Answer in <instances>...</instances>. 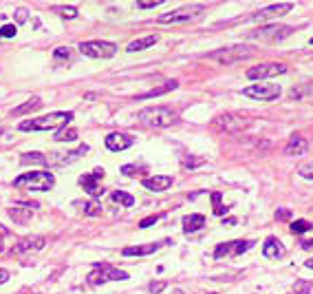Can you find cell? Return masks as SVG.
<instances>
[{"label":"cell","instance_id":"6da1fadb","mask_svg":"<svg viewBox=\"0 0 313 294\" xmlns=\"http://www.w3.org/2000/svg\"><path fill=\"white\" fill-rule=\"evenodd\" d=\"M71 120H73L71 111H55V113L35 117V120H25L22 124H18V128L22 131V133H27V131H55V128L60 131V128H64Z\"/></svg>","mask_w":313,"mask_h":294},{"label":"cell","instance_id":"7a4b0ae2","mask_svg":"<svg viewBox=\"0 0 313 294\" xmlns=\"http://www.w3.org/2000/svg\"><path fill=\"white\" fill-rule=\"evenodd\" d=\"M141 124H148V126H156V128H168L179 120V113L170 106H148L144 108L139 115Z\"/></svg>","mask_w":313,"mask_h":294},{"label":"cell","instance_id":"3957f363","mask_svg":"<svg viewBox=\"0 0 313 294\" xmlns=\"http://www.w3.org/2000/svg\"><path fill=\"white\" fill-rule=\"evenodd\" d=\"M13 186L25 188V190H51L55 186V177L49 171H31L16 177Z\"/></svg>","mask_w":313,"mask_h":294},{"label":"cell","instance_id":"277c9868","mask_svg":"<svg viewBox=\"0 0 313 294\" xmlns=\"http://www.w3.org/2000/svg\"><path fill=\"white\" fill-rule=\"evenodd\" d=\"M254 51H256L254 45H232V47L212 51V53H207V58H210V60L221 62V64H234L238 60H245V58L254 56Z\"/></svg>","mask_w":313,"mask_h":294},{"label":"cell","instance_id":"5b68a950","mask_svg":"<svg viewBox=\"0 0 313 294\" xmlns=\"http://www.w3.org/2000/svg\"><path fill=\"white\" fill-rule=\"evenodd\" d=\"M128 279V272L113 268L108 263H95V268L88 272L86 281L91 285H102V283H108V281H126Z\"/></svg>","mask_w":313,"mask_h":294},{"label":"cell","instance_id":"8992f818","mask_svg":"<svg viewBox=\"0 0 313 294\" xmlns=\"http://www.w3.org/2000/svg\"><path fill=\"white\" fill-rule=\"evenodd\" d=\"M205 11V5H185V7H179V9L170 11V13H163V16L156 18L159 25H179V23H188V20L197 18L199 13Z\"/></svg>","mask_w":313,"mask_h":294},{"label":"cell","instance_id":"52a82bcc","mask_svg":"<svg viewBox=\"0 0 313 294\" xmlns=\"http://www.w3.org/2000/svg\"><path fill=\"white\" fill-rule=\"evenodd\" d=\"M282 93V86L278 84H265V82H258V84H249L243 89V95H247L251 100H260V102H271V100H278Z\"/></svg>","mask_w":313,"mask_h":294},{"label":"cell","instance_id":"ba28073f","mask_svg":"<svg viewBox=\"0 0 313 294\" xmlns=\"http://www.w3.org/2000/svg\"><path fill=\"white\" fill-rule=\"evenodd\" d=\"M80 51L88 58H113L117 53V47L108 40H88V42H82Z\"/></svg>","mask_w":313,"mask_h":294},{"label":"cell","instance_id":"9c48e42d","mask_svg":"<svg viewBox=\"0 0 313 294\" xmlns=\"http://www.w3.org/2000/svg\"><path fill=\"white\" fill-rule=\"evenodd\" d=\"M287 73V64H280V62H263V64H256V67L247 69V78L254 80V82H263L267 78H273V76H285Z\"/></svg>","mask_w":313,"mask_h":294},{"label":"cell","instance_id":"30bf717a","mask_svg":"<svg viewBox=\"0 0 313 294\" xmlns=\"http://www.w3.org/2000/svg\"><path fill=\"white\" fill-rule=\"evenodd\" d=\"M291 31H294V27L273 23V25H265V27L254 29L249 35H251V38H256V40H285Z\"/></svg>","mask_w":313,"mask_h":294},{"label":"cell","instance_id":"8fae6325","mask_svg":"<svg viewBox=\"0 0 313 294\" xmlns=\"http://www.w3.org/2000/svg\"><path fill=\"white\" fill-rule=\"evenodd\" d=\"M102 177H104V168H95L93 173L82 175V177L77 179V183H80V186L86 190L88 195L93 197V199H97L100 195H104V188H102Z\"/></svg>","mask_w":313,"mask_h":294},{"label":"cell","instance_id":"7c38bea8","mask_svg":"<svg viewBox=\"0 0 313 294\" xmlns=\"http://www.w3.org/2000/svg\"><path fill=\"white\" fill-rule=\"evenodd\" d=\"M291 9H294V5H291V3H276V5H269V7H263V9L256 11L249 20H256V23H265V20L282 18L285 13H289Z\"/></svg>","mask_w":313,"mask_h":294},{"label":"cell","instance_id":"4fadbf2b","mask_svg":"<svg viewBox=\"0 0 313 294\" xmlns=\"http://www.w3.org/2000/svg\"><path fill=\"white\" fill-rule=\"evenodd\" d=\"M251 246H254V241H243V239L219 244L214 250V259H223V256H229V254H243V252H247Z\"/></svg>","mask_w":313,"mask_h":294},{"label":"cell","instance_id":"5bb4252c","mask_svg":"<svg viewBox=\"0 0 313 294\" xmlns=\"http://www.w3.org/2000/svg\"><path fill=\"white\" fill-rule=\"evenodd\" d=\"M104 144H106V149L110 153H122V151L130 149V146L135 144V137L128 135V133H110V135H106V139H104Z\"/></svg>","mask_w":313,"mask_h":294},{"label":"cell","instance_id":"9a60e30c","mask_svg":"<svg viewBox=\"0 0 313 294\" xmlns=\"http://www.w3.org/2000/svg\"><path fill=\"white\" fill-rule=\"evenodd\" d=\"M214 124L223 131H227V133H236V131H243L247 126V120H243L241 115H234V113H225L221 117H216Z\"/></svg>","mask_w":313,"mask_h":294},{"label":"cell","instance_id":"2e32d148","mask_svg":"<svg viewBox=\"0 0 313 294\" xmlns=\"http://www.w3.org/2000/svg\"><path fill=\"white\" fill-rule=\"evenodd\" d=\"M166 244H170L168 239L156 241V244H146V246H130V248H124L122 254H124V256H146V254L156 252V250H159L161 246H166Z\"/></svg>","mask_w":313,"mask_h":294},{"label":"cell","instance_id":"e0dca14e","mask_svg":"<svg viewBox=\"0 0 313 294\" xmlns=\"http://www.w3.org/2000/svg\"><path fill=\"white\" fill-rule=\"evenodd\" d=\"M141 183H144V188L152 190V193H159V190H168L172 186V177H168V175H154V177H144Z\"/></svg>","mask_w":313,"mask_h":294},{"label":"cell","instance_id":"ac0fdd59","mask_svg":"<svg viewBox=\"0 0 313 294\" xmlns=\"http://www.w3.org/2000/svg\"><path fill=\"white\" fill-rule=\"evenodd\" d=\"M307 149H309V142H307V137H302V135H291L289 137V142H287V146H285V153L287 155H304L307 153Z\"/></svg>","mask_w":313,"mask_h":294},{"label":"cell","instance_id":"d6986e66","mask_svg":"<svg viewBox=\"0 0 313 294\" xmlns=\"http://www.w3.org/2000/svg\"><path fill=\"white\" fill-rule=\"evenodd\" d=\"M42 248H44V237H25L16 244L13 252L22 254V252H31V250H42Z\"/></svg>","mask_w":313,"mask_h":294},{"label":"cell","instance_id":"ffe728a7","mask_svg":"<svg viewBox=\"0 0 313 294\" xmlns=\"http://www.w3.org/2000/svg\"><path fill=\"white\" fill-rule=\"evenodd\" d=\"M263 254L267 259H280V256L285 254V246H282L276 237H267L263 244Z\"/></svg>","mask_w":313,"mask_h":294},{"label":"cell","instance_id":"44dd1931","mask_svg":"<svg viewBox=\"0 0 313 294\" xmlns=\"http://www.w3.org/2000/svg\"><path fill=\"white\" fill-rule=\"evenodd\" d=\"M205 226V215H199V212H190V215L183 217V230L185 232H197Z\"/></svg>","mask_w":313,"mask_h":294},{"label":"cell","instance_id":"7402d4cb","mask_svg":"<svg viewBox=\"0 0 313 294\" xmlns=\"http://www.w3.org/2000/svg\"><path fill=\"white\" fill-rule=\"evenodd\" d=\"M7 215H9L16 224H29L33 212H31V208H25V206H11V208L7 210Z\"/></svg>","mask_w":313,"mask_h":294},{"label":"cell","instance_id":"603a6c76","mask_svg":"<svg viewBox=\"0 0 313 294\" xmlns=\"http://www.w3.org/2000/svg\"><path fill=\"white\" fill-rule=\"evenodd\" d=\"M20 164H33V166H49V157L47 155H42V153L38 151H33V153H25V155L20 157Z\"/></svg>","mask_w":313,"mask_h":294},{"label":"cell","instance_id":"cb8c5ba5","mask_svg":"<svg viewBox=\"0 0 313 294\" xmlns=\"http://www.w3.org/2000/svg\"><path fill=\"white\" fill-rule=\"evenodd\" d=\"M152 45H156V35H144V38L132 40L126 49H128V53H135V51H144V49L152 47Z\"/></svg>","mask_w":313,"mask_h":294},{"label":"cell","instance_id":"d4e9b609","mask_svg":"<svg viewBox=\"0 0 313 294\" xmlns=\"http://www.w3.org/2000/svg\"><path fill=\"white\" fill-rule=\"evenodd\" d=\"M86 153H88V146H86V144H80V146H77V149H75V151H69V153H62V155H55V157H62V159H60V161H57V164H60V166H62V164H69V161H75L77 157H82V155H86Z\"/></svg>","mask_w":313,"mask_h":294},{"label":"cell","instance_id":"484cf974","mask_svg":"<svg viewBox=\"0 0 313 294\" xmlns=\"http://www.w3.org/2000/svg\"><path fill=\"white\" fill-rule=\"evenodd\" d=\"M75 208H80L84 215H88V217H97V215H102V206L97 204V201H75L73 204Z\"/></svg>","mask_w":313,"mask_h":294},{"label":"cell","instance_id":"4316f807","mask_svg":"<svg viewBox=\"0 0 313 294\" xmlns=\"http://www.w3.org/2000/svg\"><path fill=\"white\" fill-rule=\"evenodd\" d=\"M42 106V100L40 98H31V100H27L22 106H18V108H13L11 111V115H25V113H29V111H38V108Z\"/></svg>","mask_w":313,"mask_h":294},{"label":"cell","instance_id":"83f0119b","mask_svg":"<svg viewBox=\"0 0 313 294\" xmlns=\"http://www.w3.org/2000/svg\"><path fill=\"white\" fill-rule=\"evenodd\" d=\"M77 128H60V131H55V135H53V139L55 142H75L77 139Z\"/></svg>","mask_w":313,"mask_h":294},{"label":"cell","instance_id":"f1b7e54d","mask_svg":"<svg viewBox=\"0 0 313 294\" xmlns=\"http://www.w3.org/2000/svg\"><path fill=\"white\" fill-rule=\"evenodd\" d=\"M172 89H177V80H172V82H166L163 86H159V89H154V91L141 93V95H139V100H150V98H156V95H163V93H168V91H172Z\"/></svg>","mask_w":313,"mask_h":294},{"label":"cell","instance_id":"f546056e","mask_svg":"<svg viewBox=\"0 0 313 294\" xmlns=\"http://www.w3.org/2000/svg\"><path fill=\"white\" fill-rule=\"evenodd\" d=\"M110 199H113L115 204H122V206H126V208H130V206L135 204V197L128 195V193H126V190H115V193L110 195Z\"/></svg>","mask_w":313,"mask_h":294},{"label":"cell","instance_id":"4dcf8cb0","mask_svg":"<svg viewBox=\"0 0 313 294\" xmlns=\"http://www.w3.org/2000/svg\"><path fill=\"white\" fill-rule=\"evenodd\" d=\"M307 230H313L311 222H307V219H298V222L291 224V232H294V234H304Z\"/></svg>","mask_w":313,"mask_h":294},{"label":"cell","instance_id":"1f68e13d","mask_svg":"<svg viewBox=\"0 0 313 294\" xmlns=\"http://www.w3.org/2000/svg\"><path fill=\"white\" fill-rule=\"evenodd\" d=\"M212 208H214V215L216 217H223L227 212V208H223V201H221V193H212Z\"/></svg>","mask_w":313,"mask_h":294},{"label":"cell","instance_id":"d6a6232c","mask_svg":"<svg viewBox=\"0 0 313 294\" xmlns=\"http://www.w3.org/2000/svg\"><path fill=\"white\" fill-rule=\"evenodd\" d=\"M53 11H57L60 16H64V18H77V9H75V7H69V5L53 7Z\"/></svg>","mask_w":313,"mask_h":294},{"label":"cell","instance_id":"836d02e7","mask_svg":"<svg viewBox=\"0 0 313 294\" xmlns=\"http://www.w3.org/2000/svg\"><path fill=\"white\" fill-rule=\"evenodd\" d=\"M53 58H55V60H71V58H73V51H71L69 47H57V49L53 51Z\"/></svg>","mask_w":313,"mask_h":294},{"label":"cell","instance_id":"e575fe53","mask_svg":"<svg viewBox=\"0 0 313 294\" xmlns=\"http://www.w3.org/2000/svg\"><path fill=\"white\" fill-rule=\"evenodd\" d=\"M298 175L304 179H313V159L309 161V164H302L300 168H298Z\"/></svg>","mask_w":313,"mask_h":294},{"label":"cell","instance_id":"d590c367","mask_svg":"<svg viewBox=\"0 0 313 294\" xmlns=\"http://www.w3.org/2000/svg\"><path fill=\"white\" fill-rule=\"evenodd\" d=\"M294 292L296 294H309L311 292V283L309 281H302V279H300V281L294 283Z\"/></svg>","mask_w":313,"mask_h":294},{"label":"cell","instance_id":"8d00e7d4","mask_svg":"<svg viewBox=\"0 0 313 294\" xmlns=\"http://www.w3.org/2000/svg\"><path fill=\"white\" fill-rule=\"evenodd\" d=\"M13 35H16V25L13 23L0 27V38H13Z\"/></svg>","mask_w":313,"mask_h":294},{"label":"cell","instance_id":"74e56055","mask_svg":"<svg viewBox=\"0 0 313 294\" xmlns=\"http://www.w3.org/2000/svg\"><path fill=\"white\" fill-rule=\"evenodd\" d=\"M201 164H203V159L197 157V155H185L183 157V166L185 168H194V166H201Z\"/></svg>","mask_w":313,"mask_h":294},{"label":"cell","instance_id":"f35d334b","mask_svg":"<svg viewBox=\"0 0 313 294\" xmlns=\"http://www.w3.org/2000/svg\"><path fill=\"white\" fill-rule=\"evenodd\" d=\"M163 0H137V7L139 9H152V7H159Z\"/></svg>","mask_w":313,"mask_h":294},{"label":"cell","instance_id":"ab89813d","mask_svg":"<svg viewBox=\"0 0 313 294\" xmlns=\"http://www.w3.org/2000/svg\"><path fill=\"white\" fill-rule=\"evenodd\" d=\"M13 18H16L18 25H25L27 18H29V11L25 9V7H20V9H16V13H13Z\"/></svg>","mask_w":313,"mask_h":294},{"label":"cell","instance_id":"60d3db41","mask_svg":"<svg viewBox=\"0 0 313 294\" xmlns=\"http://www.w3.org/2000/svg\"><path fill=\"white\" fill-rule=\"evenodd\" d=\"M141 168H144L141 164H126V166H122V175H135Z\"/></svg>","mask_w":313,"mask_h":294},{"label":"cell","instance_id":"b9f144b4","mask_svg":"<svg viewBox=\"0 0 313 294\" xmlns=\"http://www.w3.org/2000/svg\"><path fill=\"white\" fill-rule=\"evenodd\" d=\"M159 219H163V215H154V217H146V219H141L139 222V228H148V226H152V224H156Z\"/></svg>","mask_w":313,"mask_h":294},{"label":"cell","instance_id":"7bdbcfd3","mask_svg":"<svg viewBox=\"0 0 313 294\" xmlns=\"http://www.w3.org/2000/svg\"><path fill=\"white\" fill-rule=\"evenodd\" d=\"M7 234H9V230H7V228L0 224V252L5 250V239H7Z\"/></svg>","mask_w":313,"mask_h":294},{"label":"cell","instance_id":"ee69618b","mask_svg":"<svg viewBox=\"0 0 313 294\" xmlns=\"http://www.w3.org/2000/svg\"><path fill=\"white\" fill-rule=\"evenodd\" d=\"M291 217V212H289L287 208H280L278 212H276V219H280V222H285V219Z\"/></svg>","mask_w":313,"mask_h":294},{"label":"cell","instance_id":"f6af8a7d","mask_svg":"<svg viewBox=\"0 0 313 294\" xmlns=\"http://www.w3.org/2000/svg\"><path fill=\"white\" fill-rule=\"evenodd\" d=\"M161 290H166V283H163V281H156V283L150 285V292H152V294H159Z\"/></svg>","mask_w":313,"mask_h":294},{"label":"cell","instance_id":"bcb514c9","mask_svg":"<svg viewBox=\"0 0 313 294\" xmlns=\"http://www.w3.org/2000/svg\"><path fill=\"white\" fill-rule=\"evenodd\" d=\"M300 248H302V250H313V239H304V241H300Z\"/></svg>","mask_w":313,"mask_h":294},{"label":"cell","instance_id":"7dc6e473","mask_svg":"<svg viewBox=\"0 0 313 294\" xmlns=\"http://www.w3.org/2000/svg\"><path fill=\"white\" fill-rule=\"evenodd\" d=\"M7 281H9V272H7V270H0V285L7 283Z\"/></svg>","mask_w":313,"mask_h":294},{"label":"cell","instance_id":"c3c4849f","mask_svg":"<svg viewBox=\"0 0 313 294\" xmlns=\"http://www.w3.org/2000/svg\"><path fill=\"white\" fill-rule=\"evenodd\" d=\"M304 266H307V268H311V270H313V256H311V259H307V263H304Z\"/></svg>","mask_w":313,"mask_h":294},{"label":"cell","instance_id":"681fc988","mask_svg":"<svg viewBox=\"0 0 313 294\" xmlns=\"http://www.w3.org/2000/svg\"><path fill=\"white\" fill-rule=\"evenodd\" d=\"M309 45H313V38H311V40H309Z\"/></svg>","mask_w":313,"mask_h":294},{"label":"cell","instance_id":"f907efd6","mask_svg":"<svg viewBox=\"0 0 313 294\" xmlns=\"http://www.w3.org/2000/svg\"><path fill=\"white\" fill-rule=\"evenodd\" d=\"M210 294H216V292H210Z\"/></svg>","mask_w":313,"mask_h":294}]
</instances>
